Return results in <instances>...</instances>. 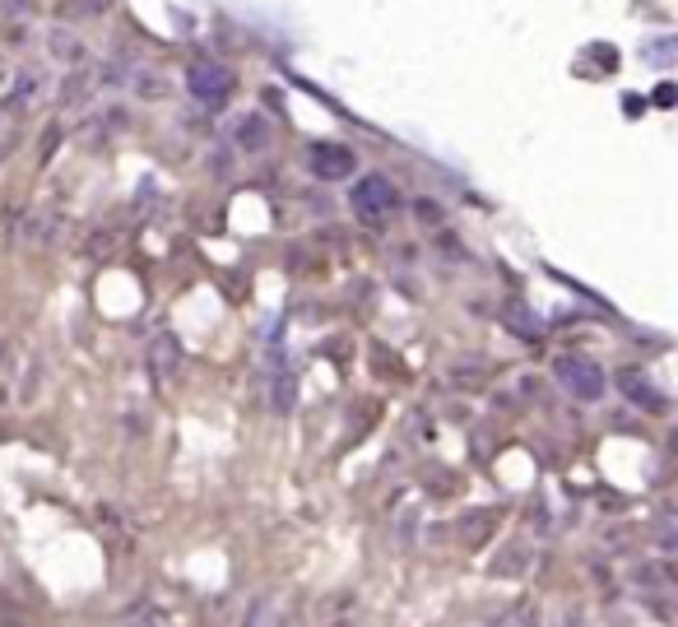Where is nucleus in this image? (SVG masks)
Wrapping results in <instances>:
<instances>
[{
	"instance_id": "9",
	"label": "nucleus",
	"mask_w": 678,
	"mask_h": 627,
	"mask_svg": "<svg viewBox=\"0 0 678 627\" xmlns=\"http://www.w3.org/2000/svg\"><path fill=\"white\" fill-rule=\"evenodd\" d=\"M622 386H628V395L637 399V405H646V409H665V395H655L646 381H637V372H628L622 377Z\"/></svg>"
},
{
	"instance_id": "3",
	"label": "nucleus",
	"mask_w": 678,
	"mask_h": 627,
	"mask_svg": "<svg viewBox=\"0 0 678 627\" xmlns=\"http://www.w3.org/2000/svg\"><path fill=\"white\" fill-rule=\"evenodd\" d=\"M186 89L196 102H205V108H223L233 94V75H229V65H219V61H190Z\"/></svg>"
},
{
	"instance_id": "2",
	"label": "nucleus",
	"mask_w": 678,
	"mask_h": 627,
	"mask_svg": "<svg viewBox=\"0 0 678 627\" xmlns=\"http://www.w3.org/2000/svg\"><path fill=\"white\" fill-rule=\"evenodd\" d=\"M553 377H558V386L571 395V399H600L608 391V377L595 358H581V354H563L558 362H553Z\"/></svg>"
},
{
	"instance_id": "5",
	"label": "nucleus",
	"mask_w": 678,
	"mask_h": 627,
	"mask_svg": "<svg viewBox=\"0 0 678 627\" xmlns=\"http://www.w3.org/2000/svg\"><path fill=\"white\" fill-rule=\"evenodd\" d=\"M177 368H182V344H177V335H159L149 344V372H153V381H172L177 377Z\"/></svg>"
},
{
	"instance_id": "6",
	"label": "nucleus",
	"mask_w": 678,
	"mask_h": 627,
	"mask_svg": "<svg viewBox=\"0 0 678 627\" xmlns=\"http://www.w3.org/2000/svg\"><path fill=\"white\" fill-rule=\"evenodd\" d=\"M270 405L274 414H293V405H298V381H293V372L284 368H274V395H270Z\"/></svg>"
},
{
	"instance_id": "11",
	"label": "nucleus",
	"mask_w": 678,
	"mask_h": 627,
	"mask_svg": "<svg viewBox=\"0 0 678 627\" xmlns=\"http://www.w3.org/2000/svg\"><path fill=\"white\" fill-rule=\"evenodd\" d=\"M507 325H516L526 340H534V335H539V321H534V317H526L520 307H507Z\"/></svg>"
},
{
	"instance_id": "7",
	"label": "nucleus",
	"mask_w": 678,
	"mask_h": 627,
	"mask_svg": "<svg viewBox=\"0 0 678 627\" xmlns=\"http://www.w3.org/2000/svg\"><path fill=\"white\" fill-rule=\"evenodd\" d=\"M288 623V604L284 600H256L247 627H284Z\"/></svg>"
},
{
	"instance_id": "8",
	"label": "nucleus",
	"mask_w": 678,
	"mask_h": 627,
	"mask_svg": "<svg viewBox=\"0 0 678 627\" xmlns=\"http://www.w3.org/2000/svg\"><path fill=\"white\" fill-rule=\"evenodd\" d=\"M237 145L247 149V153H256V149L270 145V131L260 126V116H247V121H242V126H237Z\"/></svg>"
},
{
	"instance_id": "4",
	"label": "nucleus",
	"mask_w": 678,
	"mask_h": 627,
	"mask_svg": "<svg viewBox=\"0 0 678 627\" xmlns=\"http://www.w3.org/2000/svg\"><path fill=\"white\" fill-rule=\"evenodd\" d=\"M307 168H311V177H321V182H344V177H354L358 153L349 145H335V139H317V145L307 149Z\"/></svg>"
},
{
	"instance_id": "1",
	"label": "nucleus",
	"mask_w": 678,
	"mask_h": 627,
	"mask_svg": "<svg viewBox=\"0 0 678 627\" xmlns=\"http://www.w3.org/2000/svg\"><path fill=\"white\" fill-rule=\"evenodd\" d=\"M349 205H354V214L368 223V229H381V223H391L395 219V209H399V190L391 177H381V172H368V177H358L354 190H349Z\"/></svg>"
},
{
	"instance_id": "10",
	"label": "nucleus",
	"mask_w": 678,
	"mask_h": 627,
	"mask_svg": "<svg viewBox=\"0 0 678 627\" xmlns=\"http://www.w3.org/2000/svg\"><path fill=\"white\" fill-rule=\"evenodd\" d=\"M14 139H20V116H5V108H0V159H5V153L14 149Z\"/></svg>"
}]
</instances>
